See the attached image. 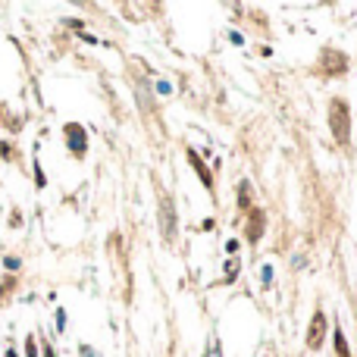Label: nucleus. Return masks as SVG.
Wrapping results in <instances>:
<instances>
[{
	"label": "nucleus",
	"instance_id": "7ed1b4c3",
	"mask_svg": "<svg viewBox=\"0 0 357 357\" xmlns=\"http://www.w3.org/2000/svg\"><path fill=\"white\" fill-rule=\"evenodd\" d=\"M263 229H267V216H263V210H251V216H248V241H257L263 235Z\"/></svg>",
	"mask_w": 357,
	"mask_h": 357
},
{
	"label": "nucleus",
	"instance_id": "423d86ee",
	"mask_svg": "<svg viewBox=\"0 0 357 357\" xmlns=\"http://www.w3.org/2000/svg\"><path fill=\"white\" fill-rule=\"evenodd\" d=\"M238 207H241V210H248V207H251V182L238 185Z\"/></svg>",
	"mask_w": 357,
	"mask_h": 357
},
{
	"label": "nucleus",
	"instance_id": "6e6552de",
	"mask_svg": "<svg viewBox=\"0 0 357 357\" xmlns=\"http://www.w3.org/2000/svg\"><path fill=\"white\" fill-rule=\"evenodd\" d=\"M232 276H238V260H229V263H225V282H229Z\"/></svg>",
	"mask_w": 357,
	"mask_h": 357
},
{
	"label": "nucleus",
	"instance_id": "0eeeda50",
	"mask_svg": "<svg viewBox=\"0 0 357 357\" xmlns=\"http://www.w3.org/2000/svg\"><path fill=\"white\" fill-rule=\"evenodd\" d=\"M332 338H335V351H338V357H351V354H348V345H345L342 329H335V335H332Z\"/></svg>",
	"mask_w": 357,
	"mask_h": 357
},
{
	"label": "nucleus",
	"instance_id": "39448f33",
	"mask_svg": "<svg viewBox=\"0 0 357 357\" xmlns=\"http://www.w3.org/2000/svg\"><path fill=\"white\" fill-rule=\"evenodd\" d=\"M188 157H191V163H194V169H198V176H201V182H204L207 188H213V176H210V173H207V166L201 163V157L194 154V150H188Z\"/></svg>",
	"mask_w": 357,
	"mask_h": 357
},
{
	"label": "nucleus",
	"instance_id": "f257e3e1",
	"mask_svg": "<svg viewBox=\"0 0 357 357\" xmlns=\"http://www.w3.org/2000/svg\"><path fill=\"white\" fill-rule=\"evenodd\" d=\"M329 128L335 135V144H348V138H351V113H348V104L342 98L329 101Z\"/></svg>",
	"mask_w": 357,
	"mask_h": 357
},
{
	"label": "nucleus",
	"instance_id": "f03ea898",
	"mask_svg": "<svg viewBox=\"0 0 357 357\" xmlns=\"http://www.w3.org/2000/svg\"><path fill=\"white\" fill-rule=\"evenodd\" d=\"M326 329H329V323H326V313H323V310H316V313L310 316V326H307V348H310V351L323 348Z\"/></svg>",
	"mask_w": 357,
	"mask_h": 357
},
{
	"label": "nucleus",
	"instance_id": "20e7f679",
	"mask_svg": "<svg viewBox=\"0 0 357 357\" xmlns=\"http://www.w3.org/2000/svg\"><path fill=\"white\" fill-rule=\"evenodd\" d=\"M160 219H163V235L166 238H173L176 235V210H173V201H163V213H160Z\"/></svg>",
	"mask_w": 357,
	"mask_h": 357
}]
</instances>
